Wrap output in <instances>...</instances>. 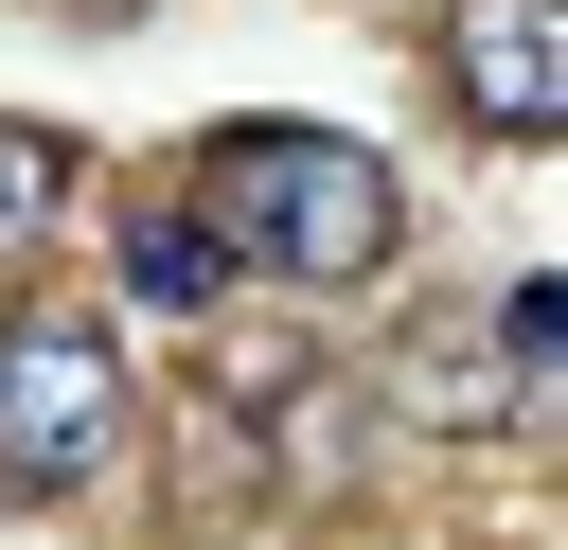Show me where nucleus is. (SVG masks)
Wrapping results in <instances>:
<instances>
[{"mask_svg": "<svg viewBox=\"0 0 568 550\" xmlns=\"http://www.w3.org/2000/svg\"><path fill=\"white\" fill-rule=\"evenodd\" d=\"M178 213L213 231V266H266V284H373L390 266V160L337 124H231Z\"/></svg>", "mask_w": 568, "mask_h": 550, "instance_id": "1", "label": "nucleus"}, {"mask_svg": "<svg viewBox=\"0 0 568 550\" xmlns=\"http://www.w3.org/2000/svg\"><path fill=\"white\" fill-rule=\"evenodd\" d=\"M106 444H124V373H106V337H89V319H0V479L53 497V479H89Z\"/></svg>", "mask_w": 568, "mask_h": 550, "instance_id": "2", "label": "nucleus"}, {"mask_svg": "<svg viewBox=\"0 0 568 550\" xmlns=\"http://www.w3.org/2000/svg\"><path fill=\"white\" fill-rule=\"evenodd\" d=\"M444 89H462L497 142H550V124H568V18H550V0H444Z\"/></svg>", "mask_w": 568, "mask_h": 550, "instance_id": "3", "label": "nucleus"}, {"mask_svg": "<svg viewBox=\"0 0 568 550\" xmlns=\"http://www.w3.org/2000/svg\"><path fill=\"white\" fill-rule=\"evenodd\" d=\"M213 284H231V266H213L195 213H142V231H124V302H142V319H213Z\"/></svg>", "mask_w": 568, "mask_h": 550, "instance_id": "4", "label": "nucleus"}, {"mask_svg": "<svg viewBox=\"0 0 568 550\" xmlns=\"http://www.w3.org/2000/svg\"><path fill=\"white\" fill-rule=\"evenodd\" d=\"M53 213H71V142H53V124H18V106H0V266H18V248H36V231H53Z\"/></svg>", "mask_w": 568, "mask_h": 550, "instance_id": "5", "label": "nucleus"}, {"mask_svg": "<svg viewBox=\"0 0 568 550\" xmlns=\"http://www.w3.org/2000/svg\"><path fill=\"white\" fill-rule=\"evenodd\" d=\"M408 373H426L408 408H497V390H479V337H444V319H426V355H408Z\"/></svg>", "mask_w": 568, "mask_h": 550, "instance_id": "6", "label": "nucleus"}]
</instances>
